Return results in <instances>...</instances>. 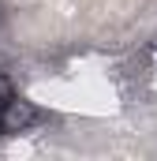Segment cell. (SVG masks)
Listing matches in <instances>:
<instances>
[{
  "label": "cell",
  "mask_w": 157,
  "mask_h": 161,
  "mask_svg": "<svg viewBox=\"0 0 157 161\" xmlns=\"http://www.w3.org/2000/svg\"><path fill=\"white\" fill-rule=\"evenodd\" d=\"M11 94H15V86H11V79L0 71V101H4V97H11Z\"/></svg>",
  "instance_id": "cell-2"
},
{
  "label": "cell",
  "mask_w": 157,
  "mask_h": 161,
  "mask_svg": "<svg viewBox=\"0 0 157 161\" xmlns=\"http://www.w3.org/2000/svg\"><path fill=\"white\" fill-rule=\"evenodd\" d=\"M41 120H45V113H41L30 97L11 94V97L0 101V135H26V131H34Z\"/></svg>",
  "instance_id": "cell-1"
}]
</instances>
